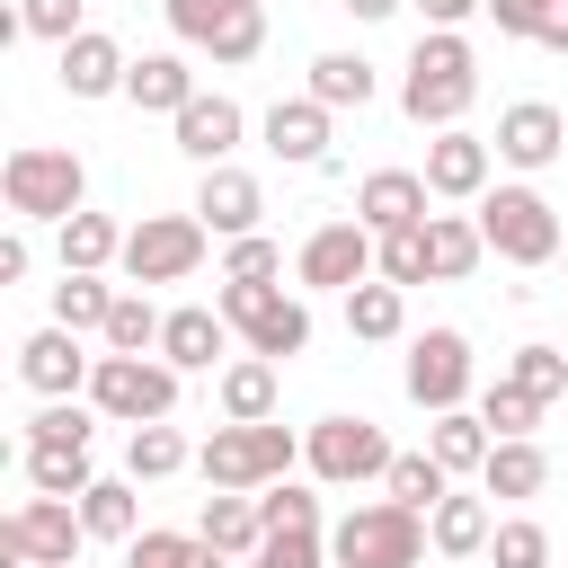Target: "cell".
Instances as JSON below:
<instances>
[{
    "mask_svg": "<svg viewBox=\"0 0 568 568\" xmlns=\"http://www.w3.org/2000/svg\"><path fill=\"white\" fill-rule=\"evenodd\" d=\"M470 98H479V53H470V36L426 27V36L408 44V71H399V106H408V124L453 133V124L470 115Z\"/></svg>",
    "mask_w": 568,
    "mask_h": 568,
    "instance_id": "obj_1",
    "label": "cell"
},
{
    "mask_svg": "<svg viewBox=\"0 0 568 568\" xmlns=\"http://www.w3.org/2000/svg\"><path fill=\"white\" fill-rule=\"evenodd\" d=\"M0 195H9V213L18 222H71V213H89L80 195H89V169H80V151H53V142H18L9 160H0Z\"/></svg>",
    "mask_w": 568,
    "mask_h": 568,
    "instance_id": "obj_2",
    "label": "cell"
},
{
    "mask_svg": "<svg viewBox=\"0 0 568 568\" xmlns=\"http://www.w3.org/2000/svg\"><path fill=\"white\" fill-rule=\"evenodd\" d=\"M293 462H302V435L293 426H213L204 435V453H195V470H204V488H240V497H257V488H275V479H293Z\"/></svg>",
    "mask_w": 568,
    "mask_h": 568,
    "instance_id": "obj_3",
    "label": "cell"
},
{
    "mask_svg": "<svg viewBox=\"0 0 568 568\" xmlns=\"http://www.w3.org/2000/svg\"><path fill=\"white\" fill-rule=\"evenodd\" d=\"M426 515L417 506H399V497H373V506H355V515H337L328 524V568H417L426 559Z\"/></svg>",
    "mask_w": 568,
    "mask_h": 568,
    "instance_id": "obj_4",
    "label": "cell"
},
{
    "mask_svg": "<svg viewBox=\"0 0 568 568\" xmlns=\"http://www.w3.org/2000/svg\"><path fill=\"white\" fill-rule=\"evenodd\" d=\"M479 240H488L506 266H550V257L568 248V231H559V213H550L541 186H488V195H479Z\"/></svg>",
    "mask_w": 568,
    "mask_h": 568,
    "instance_id": "obj_5",
    "label": "cell"
},
{
    "mask_svg": "<svg viewBox=\"0 0 568 568\" xmlns=\"http://www.w3.org/2000/svg\"><path fill=\"white\" fill-rule=\"evenodd\" d=\"M213 311H222L231 337H240L248 355H266V364H284V355L311 346V302H302V293H275V284H222Z\"/></svg>",
    "mask_w": 568,
    "mask_h": 568,
    "instance_id": "obj_6",
    "label": "cell"
},
{
    "mask_svg": "<svg viewBox=\"0 0 568 568\" xmlns=\"http://www.w3.org/2000/svg\"><path fill=\"white\" fill-rule=\"evenodd\" d=\"M178 382H186V373L160 364V355H98V373H89V408L115 417V426H169Z\"/></svg>",
    "mask_w": 568,
    "mask_h": 568,
    "instance_id": "obj_7",
    "label": "cell"
},
{
    "mask_svg": "<svg viewBox=\"0 0 568 568\" xmlns=\"http://www.w3.org/2000/svg\"><path fill=\"white\" fill-rule=\"evenodd\" d=\"M302 462H311V479L320 488H355V479H390V435L373 426V417H320L311 435H302Z\"/></svg>",
    "mask_w": 568,
    "mask_h": 568,
    "instance_id": "obj_8",
    "label": "cell"
},
{
    "mask_svg": "<svg viewBox=\"0 0 568 568\" xmlns=\"http://www.w3.org/2000/svg\"><path fill=\"white\" fill-rule=\"evenodd\" d=\"M204 222L195 213H142L133 231H124V275H133V293L142 284H186L195 266H204Z\"/></svg>",
    "mask_w": 568,
    "mask_h": 568,
    "instance_id": "obj_9",
    "label": "cell"
},
{
    "mask_svg": "<svg viewBox=\"0 0 568 568\" xmlns=\"http://www.w3.org/2000/svg\"><path fill=\"white\" fill-rule=\"evenodd\" d=\"M373 257H382V240L346 213V222H320L311 240H302V257H293V275L311 284V293H355V284H373Z\"/></svg>",
    "mask_w": 568,
    "mask_h": 568,
    "instance_id": "obj_10",
    "label": "cell"
},
{
    "mask_svg": "<svg viewBox=\"0 0 568 568\" xmlns=\"http://www.w3.org/2000/svg\"><path fill=\"white\" fill-rule=\"evenodd\" d=\"M80 541H89V524H80L71 497H27V506L0 524V550H18V559H36V568H80Z\"/></svg>",
    "mask_w": 568,
    "mask_h": 568,
    "instance_id": "obj_11",
    "label": "cell"
},
{
    "mask_svg": "<svg viewBox=\"0 0 568 568\" xmlns=\"http://www.w3.org/2000/svg\"><path fill=\"white\" fill-rule=\"evenodd\" d=\"M408 399L426 408V417H444V408H462V390H470V337L462 328H426V337H408Z\"/></svg>",
    "mask_w": 568,
    "mask_h": 568,
    "instance_id": "obj_12",
    "label": "cell"
},
{
    "mask_svg": "<svg viewBox=\"0 0 568 568\" xmlns=\"http://www.w3.org/2000/svg\"><path fill=\"white\" fill-rule=\"evenodd\" d=\"M89 373H98V355H80L71 328H36V337L18 346V382H27L36 399H71V390H89Z\"/></svg>",
    "mask_w": 568,
    "mask_h": 568,
    "instance_id": "obj_13",
    "label": "cell"
},
{
    "mask_svg": "<svg viewBox=\"0 0 568 568\" xmlns=\"http://www.w3.org/2000/svg\"><path fill=\"white\" fill-rule=\"evenodd\" d=\"M559 142H568V115H559L550 98H524V106L497 115V160H506V169H550Z\"/></svg>",
    "mask_w": 568,
    "mask_h": 568,
    "instance_id": "obj_14",
    "label": "cell"
},
{
    "mask_svg": "<svg viewBox=\"0 0 568 568\" xmlns=\"http://www.w3.org/2000/svg\"><path fill=\"white\" fill-rule=\"evenodd\" d=\"M257 213H266V186H257L248 169H204V186H195V222H204L213 240H248Z\"/></svg>",
    "mask_w": 568,
    "mask_h": 568,
    "instance_id": "obj_15",
    "label": "cell"
},
{
    "mask_svg": "<svg viewBox=\"0 0 568 568\" xmlns=\"http://www.w3.org/2000/svg\"><path fill=\"white\" fill-rule=\"evenodd\" d=\"M426 169H373L364 186H355V222L382 240V231H408V222H426Z\"/></svg>",
    "mask_w": 568,
    "mask_h": 568,
    "instance_id": "obj_16",
    "label": "cell"
},
{
    "mask_svg": "<svg viewBox=\"0 0 568 568\" xmlns=\"http://www.w3.org/2000/svg\"><path fill=\"white\" fill-rule=\"evenodd\" d=\"M240 106L222 98V89H195V106L178 115V151L195 160V169H231V151H240Z\"/></svg>",
    "mask_w": 568,
    "mask_h": 568,
    "instance_id": "obj_17",
    "label": "cell"
},
{
    "mask_svg": "<svg viewBox=\"0 0 568 568\" xmlns=\"http://www.w3.org/2000/svg\"><path fill=\"white\" fill-rule=\"evenodd\" d=\"M222 355H231V320L204 311V302H178L169 328H160V364H178V373H213Z\"/></svg>",
    "mask_w": 568,
    "mask_h": 568,
    "instance_id": "obj_18",
    "label": "cell"
},
{
    "mask_svg": "<svg viewBox=\"0 0 568 568\" xmlns=\"http://www.w3.org/2000/svg\"><path fill=\"white\" fill-rule=\"evenodd\" d=\"M53 71H62V89H71V98H115L133 62H124V44H115V36H98V27H89V36H71V44L53 53Z\"/></svg>",
    "mask_w": 568,
    "mask_h": 568,
    "instance_id": "obj_19",
    "label": "cell"
},
{
    "mask_svg": "<svg viewBox=\"0 0 568 568\" xmlns=\"http://www.w3.org/2000/svg\"><path fill=\"white\" fill-rule=\"evenodd\" d=\"M266 151L293 160V169H320L328 160V106L320 98H275L266 106Z\"/></svg>",
    "mask_w": 568,
    "mask_h": 568,
    "instance_id": "obj_20",
    "label": "cell"
},
{
    "mask_svg": "<svg viewBox=\"0 0 568 568\" xmlns=\"http://www.w3.org/2000/svg\"><path fill=\"white\" fill-rule=\"evenodd\" d=\"M488 160H497V151L453 124V133L426 142V186H435V195H488Z\"/></svg>",
    "mask_w": 568,
    "mask_h": 568,
    "instance_id": "obj_21",
    "label": "cell"
},
{
    "mask_svg": "<svg viewBox=\"0 0 568 568\" xmlns=\"http://www.w3.org/2000/svg\"><path fill=\"white\" fill-rule=\"evenodd\" d=\"M124 98H133L142 115H169V124H178V115L195 106V71H186L178 53H142V62L124 71Z\"/></svg>",
    "mask_w": 568,
    "mask_h": 568,
    "instance_id": "obj_22",
    "label": "cell"
},
{
    "mask_svg": "<svg viewBox=\"0 0 568 568\" xmlns=\"http://www.w3.org/2000/svg\"><path fill=\"white\" fill-rule=\"evenodd\" d=\"M53 257H62V275H106V266H124V222L115 213H71Z\"/></svg>",
    "mask_w": 568,
    "mask_h": 568,
    "instance_id": "obj_23",
    "label": "cell"
},
{
    "mask_svg": "<svg viewBox=\"0 0 568 568\" xmlns=\"http://www.w3.org/2000/svg\"><path fill=\"white\" fill-rule=\"evenodd\" d=\"M195 532H204L222 559H257V541H266V515H257V497H240V488H213V497H204V515H195Z\"/></svg>",
    "mask_w": 568,
    "mask_h": 568,
    "instance_id": "obj_24",
    "label": "cell"
},
{
    "mask_svg": "<svg viewBox=\"0 0 568 568\" xmlns=\"http://www.w3.org/2000/svg\"><path fill=\"white\" fill-rule=\"evenodd\" d=\"M426 453L462 479V470H488V453H497V435H488V417L479 408H444L435 426H426Z\"/></svg>",
    "mask_w": 568,
    "mask_h": 568,
    "instance_id": "obj_25",
    "label": "cell"
},
{
    "mask_svg": "<svg viewBox=\"0 0 568 568\" xmlns=\"http://www.w3.org/2000/svg\"><path fill=\"white\" fill-rule=\"evenodd\" d=\"M373 89H382V80H373V62H364V53H320V62H311V89H302V98H320L328 115H346V106L364 115V106H373Z\"/></svg>",
    "mask_w": 568,
    "mask_h": 568,
    "instance_id": "obj_26",
    "label": "cell"
},
{
    "mask_svg": "<svg viewBox=\"0 0 568 568\" xmlns=\"http://www.w3.org/2000/svg\"><path fill=\"white\" fill-rule=\"evenodd\" d=\"M266 417H275V364L266 355L222 364V426H266Z\"/></svg>",
    "mask_w": 568,
    "mask_h": 568,
    "instance_id": "obj_27",
    "label": "cell"
},
{
    "mask_svg": "<svg viewBox=\"0 0 568 568\" xmlns=\"http://www.w3.org/2000/svg\"><path fill=\"white\" fill-rule=\"evenodd\" d=\"M541 488H550V453H541L532 435L497 444V453H488V470H479V497H541Z\"/></svg>",
    "mask_w": 568,
    "mask_h": 568,
    "instance_id": "obj_28",
    "label": "cell"
},
{
    "mask_svg": "<svg viewBox=\"0 0 568 568\" xmlns=\"http://www.w3.org/2000/svg\"><path fill=\"white\" fill-rule=\"evenodd\" d=\"M426 532H435V550H444V559H479V550H488V532H497V515H488V497H462V488H453V497L426 515Z\"/></svg>",
    "mask_w": 568,
    "mask_h": 568,
    "instance_id": "obj_29",
    "label": "cell"
},
{
    "mask_svg": "<svg viewBox=\"0 0 568 568\" xmlns=\"http://www.w3.org/2000/svg\"><path fill=\"white\" fill-rule=\"evenodd\" d=\"M106 320H115V284L106 275H62L53 284V328H71V337H106Z\"/></svg>",
    "mask_w": 568,
    "mask_h": 568,
    "instance_id": "obj_30",
    "label": "cell"
},
{
    "mask_svg": "<svg viewBox=\"0 0 568 568\" xmlns=\"http://www.w3.org/2000/svg\"><path fill=\"white\" fill-rule=\"evenodd\" d=\"M27 488L80 506V497L98 488V470H89V453H71V444H27Z\"/></svg>",
    "mask_w": 568,
    "mask_h": 568,
    "instance_id": "obj_31",
    "label": "cell"
},
{
    "mask_svg": "<svg viewBox=\"0 0 568 568\" xmlns=\"http://www.w3.org/2000/svg\"><path fill=\"white\" fill-rule=\"evenodd\" d=\"M426 257H435V284H462V275L488 257V240H479V222H462V213H435V222H426Z\"/></svg>",
    "mask_w": 568,
    "mask_h": 568,
    "instance_id": "obj_32",
    "label": "cell"
},
{
    "mask_svg": "<svg viewBox=\"0 0 568 568\" xmlns=\"http://www.w3.org/2000/svg\"><path fill=\"white\" fill-rule=\"evenodd\" d=\"M399 328H408V293H399V284L373 275V284L346 293V337H373V346H382V337H399Z\"/></svg>",
    "mask_w": 568,
    "mask_h": 568,
    "instance_id": "obj_33",
    "label": "cell"
},
{
    "mask_svg": "<svg viewBox=\"0 0 568 568\" xmlns=\"http://www.w3.org/2000/svg\"><path fill=\"white\" fill-rule=\"evenodd\" d=\"M133 488H142V479H98V488L80 497V524H89V541H133V532H142V506H133Z\"/></svg>",
    "mask_w": 568,
    "mask_h": 568,
    "instance_id": "obj_34",
    "label": "cell"
},
{
    "mask_svg": "<svg viewBox=\"0 0 568 568\" xmlns=\"http://www.w3.org/2000/svg\"><path fill=\"white\" fill-rule=\"evenodd\" d=\"M160 328H169V311H151V293H115L106 355H160Z\"/></svg>",
    "mask_w": 568,
    "mask_h": 568,
    "instance_id": "obj_35",
    "label": "cell"
},
{
    "mask_svg": "<svg viewBox=\"0 0 568 568\" xmlns=\"http://www.w3.org/2000/svg\"><path fill=\"white\" fill-rule=\"evenodd\" d=\"M382 488H390V497H399V506H417V515H435V506H444V497H453V470H444V462H435V453H399V462H390V479H382Z\"/></svg>",
    "mask_w": 568,
    "mask_h": 568,
    "instance_id": "obj_36",
    "label": "cell"
},
{
    "mask_svg": "<svg viewBox=\"0 0 568 568\" xmlns=\"http://www.w3.org/2000/svg\"><path fill=\"white\" fill-rule=\"evenodd\" d=\"M426 222H435V213H426ZM426 222L382 231V257H373V275H382V284H399V293H408V284H426V275H435V257H426Z\"/></svg>",
    "mask_w": 568,
    "mask_h": 568,
    "instance_id": "obj_37",
    "label": "cell"
},
{
    "mask_svg": "<svg viewBox=\"0 0 568 568\" xmlns=\"http://www.w3.org/2000/svg\"><path fill=\"white\" fill-rule=\"evenodd\" d=\"M195 453H186V435L178 426H133V444H124V479H169V470H186Z\"/></svg>",
    "mask_w": 568,
    "mask_h": 568,
    "instance_id": "obj_38",
    "label": "cell"
},
{
    "mask_svg": "<svg viewBox=\"0 0 568 568\" xmlns=\"http://www.w3.org/2000/svg\"><path fill=\"white\" fill-rule=\"evenodd\" d=\"M506 382H515V390H532L541 408H550V399H568V346H515V355H506Z\"/></svg>",
    "mask_w": 568,
    "mask_h": 568,
    "instance_id": "obj_39",
    "label": "cell"
},
{
    "mask_svg": "<svg viewBox=\"0 0 568 568\" xmlns=\"http://www.w3.org/2000/svg\"><path fill=\"white\" fill-rule=\"evenodd\" d=\"M89 435H98V408H89V399H44V408L27 417V444H71V453H89Z\"/></svg>",
    "mask_w": 568,
    "mask_h": 568,
    "instance_id": "obj_40",
    "label": "cell"
},
{
    "mask_svg": "<svg viewBox=\"0 0 568 568\" xmlns=\"http://www.w3.org/2000/svg\"><path fill=\"white\" fill-rule=\"evenodd\" d=\"M479 417H488V435H497V444H515V435H532V426H541V399H532V390H515V382L497 373V382H488V399H479Z\"/></svg>",
    "mask_w": 568,
    "mask_h": 568,
    "instance_id": "obj_41",
    "label": "cell"
},
{
    "mask_svg": "<svg viewBox=\"0 0 568 568\" xmlns=\"http://www.w3.org/2000/svg\"><path fill=\"white\" fill-rule=\"evenodd\" d=\"M257 515H266V532H320V497H311L302 479L257 488Z\"/></svg>",
    "mask_w": 568,
    "mask_h": 568,
    "instance_id": "obj_42",
    "label": "cell"
},
{
    "mask_svg": "<svg viewBox=\"0 0 568 568\" xmlns=\"http://www.w3.org/2000/svg\"><path fill=\"white\" fill-rule=\"evenodd\" d=\"M488 568H550V532H541L532 515L497 524V532H488Z\"/></svg>",
    "mask_w": 568,
    "mask_h": 568,
    "instance_id": "obj_43",
    "label": "cell"
},
{
    "mask_svg": "<svg viewBox=\"0 0 568 568\" xmlns=\"http://www.w3.org/2000/svg\"><path fill=\"white\" fill-rule=\"evenodd\" d=\"M275 275H284V248L266 231H248V240L222 248V284H275Z\"/></svg>",
    "mask_w": 568,
    "mask_h": 568,
    "instance_id": "obj_44",
    "label": "cell"
},
{
    "mask_svg": "<svg viewBox=\"0 0 568 568\" xmlns=\"http://www.w3.org/2000/svg\"><path fill=\"white\" fill-rule=\"evenodd\" d=\"M18 27H27V36H44L53 53H62L71 36H89V27H80V0H18Z\"/></svg>",
    "mask_w": 568,
    "mask_h": 568,
    "instance_id": "obj_45",
    "label": "cell"
},
{
    "mask_svg": "<svg viewBox=\"0 0 568 568\" xmlns=\"http://www.w3.org/2000/svg\"><path fill=\"white\" fill-rule=\"evenodd\" d=\"M240 9H248V0H169V27H178L186 44H213V36H222Z\"/></svg>",
    "mask_w": 568,
    "mask_h": 568,
    "instance_id": "obj_46",
    "label": "cell"
},
{
    "mask_svg": "<svg viewBox=\"0 0 568 568\" xmlns=\"http://www.w3.org/2000/svg\"><path fill=\"white\" fill-rule=\"evenodd\" d=\"M240 568H328V541L320 532H266L257 559H240Z\"/></svg>",
    "mask_w": 568,
    "mask_h": 568,
    "instance_id": "obj_47",
    "label": "cell"
},
{
    "mask_svg": "<svg viewBox=\"0 0 568 568\" xmlns=\"http://www.w3.org/2000/svg\"><path fill=\"white\" fill-rule=\"evenodd\" d=\"M559 9H568V0H488V18H497V36H524V44H541Z\"/></svg>",
    "mask_w": 568,
    "mask_h": 568,
    "instance_id": "obj_48",
    "label": "cell"
},
{
    "mask_svg": "<svg viewBox=\"0 0 568 568\" xmlns=\"http://www.w3.org/2000/svg\"><path fill=\"white\" fill-rule=\"evenodd\" d=\"M257 44H266V9H257V0H248V9H240V18H231V27H222V36H213V44H204V53H213V62H248V53H257Z\"/></svg>",
    "mask_w": 568,
    "mask_h": 568,
    "instance_id": "obj_49",
    "label": "cell"
},
{
    "mask_svg": "<svg viewBox=\"0 0 568 568\" xmlns=\"http://www.w3.org/2000/svg\"><path fill=\"white\" fill-rule=\"evenodd\" d=\"M408 9H417L426 27H453V36H462V18H479L488 0H408Z\"/></svg>",
    "mask_w": 568,
    "mask_h": 568,
    "instance_id": "obj_50",
    "label": "cell"
},
{
    "mask_svg": "<svg viewBox=\"0 0 568 568\" xmlns=\"http://www.w3.org/2000/svg\"><path fill=\"white\" fill-rule=\"evenodd\" d=\"M27 266H36V248L9 231V240H0V284H27Z\"/></svg>",
    "mask_w": 568,
    "mask_h": 568,
    "instance_id": "obj_51",
    "label": "cell"
},
{
    "mask_svg": "<svg viewBox=\"0 0 568 568\" xmlns=\"http://www.w3.org/2000/svg\"><path fill=\"white\" fill-rule=\"evenodd\" d=\"M337 9H355V18H364V27H373V18H399V9H408V0H337Z\"/></svg>",
    "mask_w": 568,
    "mask_h": 568,
    "instance_id": "obj_52",
    "label": "cell"
},
{
    "mask_svg": "<svg viewBox=\"0 0 568 568\" xmlns=\"http://www.w3.org/2000/svg\"><path fill=\"white\" fill-rule=\"evenodd\" d=\"M541 44H550V53H568V9L550 18V36H541Z\"/></svg>",
    "mask_w": 568,
    "mask_h": 568,
    "instance_id": "obj_53",
    "label": "cell"
},
{
    "mask_svg": "<svg viewBox=\"0 0 568 568\" xmlns=\"http://www.w3.org/2000/svg\"><path fill=\"white\" fill-rule=\"evenodd\" d=\"M0 568H36V559H18V550H0Z\"/></svg>",
    "mask_w": 568,
    "mask_h": 568,
    "instance_id": "obj_54",
    "label": "cell"
},
{
    "mask_svg": "<svg viewBox=\"0 0 568 568\" xmlns=\"http://www.w3.org/2000/svg\"><path fill=\"white\" fill-rule=\"evenodd\" d=\"M559 266H568V248H559Z\"/></svg>",
    "mask_w": 568,
    "mask_h": 568,
    "instance_id": "obj_55",
    "label": "cell"
}]
</instances>
